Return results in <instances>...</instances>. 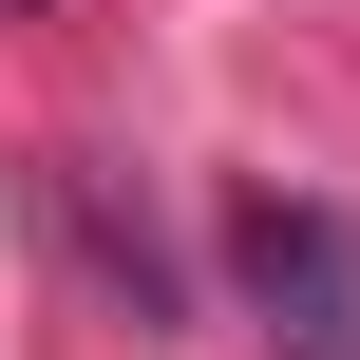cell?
Here are the masks:
<instances>
[{
	"instance_id": "obj_2",
	"label": "cell",
	"mask_w": 360,
	"mask_h": 360,
	"mask_svg": "<svg viewBox=\"0 0 360 360\" xmlns=\"http://www.w3.org/2000/svg\"><path fill=\"white\" fill-rule=\"evenodd\" d=\"M38 228L76 247V285H95L133 342L171 323V247H152V209H114V171H95V152H38Z\"/></svg>"
},
{
	"instance_id": "obj_1",
	"label": "cell",
	"mask_w": 360,
	"mask_h": 360,
	"mask_svg": "<svg viewBox=\"0 0 360 360\" xmlns=\"http://www.w3.org/2000/svg\"><path fill=\"white\" fill-rule=\"evenodd\" d=\"M228 285H247V323L285 360H360V228L323 190H247L228 209Z\"/></svg>"
}]
</instances>
